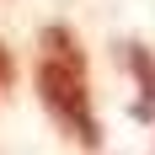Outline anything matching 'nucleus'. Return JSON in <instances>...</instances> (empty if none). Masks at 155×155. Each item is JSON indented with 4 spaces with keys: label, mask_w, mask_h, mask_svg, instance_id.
Returning a JSON list of instances; mask_svg holds the SVG:
<instances>
[{
    "label": "nucleus",
    "mask_w": 155,
    "mask_h": 155,
    "mask_svg": "<svg viewBox=\"0 0 155 155\" xmlns=\"http://www.w3.org/2000/svg\"><path fill=\"white\" fill-rule=\"evenodd\" d=\"M128 70H134V80H139V102H134V118L139 123H150L155 118V54L150 48H128Z\"/></svg>",
    "instance_id": "nucleus-2"
},
{
    "label": "nucleus",
    "mask_w": 155,
    "mask_h": 155,
    "mask_svg": "<svg viewBox=\"0 0 155 155\" xmlns=\"http://www.w3.org/2000/svg\"><path fill=\"white\" fill-rule=\"evenodd\" d=\"M38 96H43L48 118L80 144L96 150V112H91V86H86V54H80L70 27H43V54H38Z\"/></svg>",
    "instance_id": "nucleus-1"
}]
</instances>
